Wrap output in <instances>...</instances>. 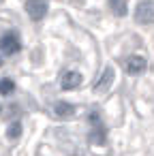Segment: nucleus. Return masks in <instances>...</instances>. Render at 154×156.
I'll return each instance as SVG.
<instances>
[{
  "mask_svg": "<svg viewBox=\"0 0 154 156\" xmlns=\"http://www.w3.org/2000/svg\"><path fill=\"white\" fill-rule=\"evenodd\" d=\"M135 20L139 24H154V2H152V0H145V2L137 5Z\"/></svg>",
  "mask_w": 154,
  "mask_h": 156,
  "instance_id": "1",
  "label": "nucleus"
},
{
  "mask_svg": "<svg viewBox=\"0 0 154 156\" xmlns=\"http://www.w3.org/2000/svg\"><path fill=\"white\" fill-rule=\"evenodd\" d=\"M47 0H28L26 2V13L32 20H43L47 15Z\"/></svg>",
  "mask_w": 154,
  "mask_h": 156,
  "instance_id": "2",
  "label": "nucleus"
},
{
  "mask_svg": "<svg viewBox=\"0 0 154 156\" xmlns=\"http://www.w3.org/2000/svg\"><path fill=\"white\" fill-rule=\"evenodd\" d=\"M20 39H17V34L15 32H7L2 39H0V49L5 51V56H13V54H17L20 51Z\"/></svg>",
  "mask_w": 154,
  "mask_h": 156,
  "instance_id": "3",
  "label": "nucleus"
},
{
  "mask_svg": "<svg viewBox=\"0 0 154 156\" xmlns=\"http://www.w3.org/2000/svg\"><path fill=\"white\" fill-rule=\"evenodd\" d=\"M79 83H81V75L77 71H66L60 79L62 90H75V88H79Z\"/></svg>",
  "mask_w": 154,
  "mask_h": 156,
  "instance_id": "4",
  "label": "nucleus"
},
{
  "mask_svg": "<svg viewBox=\"0 0 154 156\" xmlns=\"http://www.w3.org/2000/svg\"><path fill=\"white\" fill-rule=\"evenodd\" d=\"M145 71V58H141V56H131L128 60H126V73L128 75H139V73H143Z\"/></svg>",
  "mask_w": 154,
  "mask_h": 156,
  "instance_id": "5",
  "label": "nucleus"
},
{
  "mask_svg": "<svg viewBox=\"0 0 154 156\" xmlns=\"http://www.w3.org/2000/svg\"><path fill=\"white\" fill-rule=\"evenodd\" d=\"M111 83H113V69H111V66H107V69L103 71L101 79L96 81L94 90H96V92H107V90L111 88Z\"/></svg>",
  "mask_w": 154,
  "mask_h": 156,
  "instance_id": "6",
  "label": "nucleus"
},
{
  "mask_svg": "<svg viewBox=\"0 0 154 156\" xmlns=\"http://www.w3.org/2000/svg\"><path fill=\"white\" fill-rule=\"evenodd\" d=\"M54 113H56L58 118H71V115L75 113V107H73L71 103L60 101V103H56V105H54Z\"/></svg>",
  "mask_w": 154,
  "mask_h": 156,
  "instance_id": "7",
  "label": "nucleus"
},
{
  "mask_svg": "<svg viewBox=\"0 0 154 156\" xmlns=\"http://www.w3.org/2000/svg\"><path fill=\"white\" fill-rule=\"evenodd\" d=\"M88 141H90V143H94V145H103V143L107 141L105 130H103V126H101V124H96V126H94V130H90Z\"/></svg>",
  "mask_w": 154,
  "mask_h": 156,
  "instance_id": "8",
  "label": "nucleus"
},
{
  "mask_svg": "<svg viewBox=\"0 0 154 156\" xmlns=\"http://www.w3.org/2000/svg\"><path fill=\"white\" fill-rule=\"evenodd\" d=\"M15 90V83H13V79H0V94H11Z\"/></svg>",
  "mask_w": 154,
  "mask_h": 156,
  "instance_id": "9",
  "label": "nucleus"
},
{
  "mask_svg": "<svg viewBox=\"0 0 154 156\" xmlns=\"http://www.w3.org/2000/svg\"><path fill=\"white\" fill-rule=\"evenodd\" d=\"M111 9L116 15H124L126 13V0H111Z\"/></svg>",
  "mask_w": 154,
  "mask_h": 156,
  "instance_id": "10",
  "label": "nucleus"
},
{
  "mask_svg": "<svg viewBox=\"0 0 154 156\" xmlns=\"http://www.w3.org/2000/svg\"><path fill=\"white\" fill-rule=\"evenodd\" d=\"M7 135H9V139H17V137L22 135V124H20V122H13V124L9 126Z\"/></svg>",
  "mask_w": 154,
  "mask_h": 156,
  "instance_id": "11",
  "label": "nucleus"
},
{
  "mask_svg": "<svg viewBox=\"0 0 154 156\" xmlns=\"http://www.w3.org/2000/svg\"><path fill=\"white\" fill-rule=\"evenodd\" d=\"M0 64H2V58H0Z\"/></svg>",
  "mask_w": 154,
  "mask_h": 156,
  "instance_id": "12",
  "label": "nucleus"
}]
</instances>
